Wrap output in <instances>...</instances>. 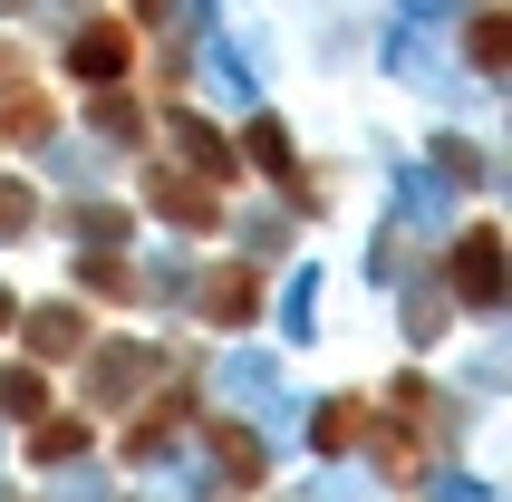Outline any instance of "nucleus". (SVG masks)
Returning a JSON list of instances; mask_svg holds the SVG:
<instances>
[{"instance_id": "obj_1", "label": "nucleus", "mask_w": 512, "mask_h": 502, "mask_svg": "<svg viewBox=\"0 0 512 502\" xmlns=\"http://www.w3.org/2000/svg\"><path fill=\"white\" fill-rule=\"evenodd\" d=\"M493 251H503L493 232H474V242L455 251V290H464L474 309H493V300H503V261H493Z\"/></svg>"}, {"instance_id": "obj_2", "label": "nucleus", "mask_w": 512, "mask_h": 502, "mask_svg": "<svg viewBox=\"0 0 512 502\" xmlns=\"http://www.w3.org/2000/svg\"><path fill=\"white\" fill-rule=\"evenodd\" d=\"M68 68H78V78H107V68H126V29H87Z\"/></svg>"}, {"instance_id": "obj_3", "label": "nucleus", "mask_w": 512, "mask_h": 502, "mask_svg": "<svg viewBox=\"0 0 512 502\" xmlns=\"http://www.w3.org/2000/svg\"><path fill=\"white\" fill-rule=\"evenodd\" d=\"M39 348H49V358H68V348H78V309H39Z\"/></svg>"}, {"instance_id": "obj_4", "label": "nucleus", "mask_w": 512, "mask_h": 502, "mask_svg": "<svg viewBox=\"0 0 512 502\" xmlns=\"http://www.w3.org/2000/svg\"><path fill=\"white\" fill-rule=\"evenodd\" d=\"M10 223H29V194H20V184H0V232H10Z\"/></svg>"}, {"instance_id": "obj_5", "label": "nucleus", "mask_w": 512, "mask_h": 502, "mask_svg": "<svg viewBox=\"0 0 512 502\" xmlns=\"http://www.w3.org/2000/svg\"><path fill=\"white\" fill-rule=\"evenodd\" d=\"M0 319H10V300H0Z\"/></svg>"}]
</instances>
